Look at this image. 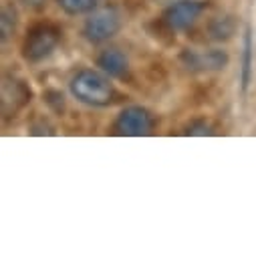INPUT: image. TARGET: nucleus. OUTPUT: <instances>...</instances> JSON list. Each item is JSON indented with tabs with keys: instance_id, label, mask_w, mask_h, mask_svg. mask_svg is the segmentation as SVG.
<instances>
[{
	"instance_id": "1",
	"label": "nucleus",
	"mask_w": 256,
	"mask_h": 256,
	"mask_svg": "<svg viewBox=\"0 0 256 256\" xmlns=\"http://www.w3.org/2000/svg\"><path fill=\"white\" fill-rule=\"evenodd\" d=\"M69 89H71V95L77 101H81L89 107H107L115 97L109 75L93 71V69L79 71L71 79Z\"/></svg>"
},
{
	"instance_id": "2",
	"label": "nucleus",
	"mask_w": 256,
	"mask_h": 256,
	"mask_svg": "<svg viewBox=\"0 0 256 256\" xmlns=\"http://www.w3.org/2000/svg\"><path fill=\"white\" fill-rule=\"evenodd\" d=\"M121 28V14L117 12V8L113 6H103V8H95L89 18L83 24V36L93 42H105L111 36H115Z\"/></svg>"
},
{
	"instance_id": "3",
	"label": "nucleus",
	"mask_w": 256,
	"mask_h": 256,
	"mask_svg": "<svg viewBox=\"0 0 256 256\" xmlns=\"http://www.w3.org/2000/svg\"><path fill=\"white\" fill-rule=\"evenodd\" d=\"M58 44V30L50 24H38L34 26L22 44V56L28 62H40L44 60Z\"/></svg>"
},
{
	"instance_id": "4",
	"label": "nucleus",
	"mask_w": 256,
	"mask_h": 256,
	"mask_svg": "<svg viewBox=\"0 0 256 256\" xmlns=\"http://www.w3.org/2000/svg\"><path fill=\"white\" fill-rule=\"evenodd\" d=\"M152 130H154V119L150 111L138 105L125 107L113 123V132L125 138H144V136H150Z\"/></svg>"
},
{
	"instance_id": "5",
	"label": "nucleus",
	"mask_w": 256,
	"mask_h": 256,
	"mask_svg": "<svg viewBox=\"0 0 256 256\" xmlns=\"http://www.w3.org/2000/svg\"><path fill=\"white\" fill-rule=\"evenodd\" d=\"M204 10L202 0H178L164 12V22L170 30H186L194 24Z\"/></svg>"
},
{
	"instance_id": "6",
	"label": "nucleus",
	"mask_w": 256,
	"mask_h": 256,
	"mask_svg": "<svg viewBox=\"0 0 256 256\" xmlns=\"http://www.w3.org/2000/svg\"><path fill=\"white\" fill-rule=\"evenodd\" d=\"M182 60L190 71L212 73L228 65V54L224 50H184Z\"/></svg>"
},
{
	"instance_id": "7",
	"label": "nucleus",
	"mask_w": 256,
	"mask_h": 256,
	"mask_svg": "<svg viewBox=\"0 0 256 256\" xmlns=\"http://www.w3.org/2000/svg\"><path fill=\"white\" fill-rule=\"evenodd\" d=\"M97 67L109 77H123L130 69V60L119 48H107L97 56Z\"/></svg>"
},
{
	"instance_id": "8",
	"label": "nucleus",
	"mask_w": 256,
	"mask_h": 256,
	"mask_svg": "<svg viewBox=\"0 0 256 256\" xmlns=\"http://www.w3.org/2000/svg\"><path fill=\"white\" fill-rule=\"evenodd\" d=\"M58 6L65 10L67 14H85V12H93L99 0H56Z\"/></svg>"
},
{
	"instance_id": "9",
	"label": "nucleus",
	"mask_w": 256,
	"mask_h": 256,
	"mask_svg": "<svg viewBox=\"0 0 256 256\" xmlns=\"http://www.w3.org/2000/svg\"><path fill=\"white\" fill-rule=\"evenodd\" d=\"M252 36H250V30H246L244 34V65H242V89L246 91L248 89V83H250V69H252Z\"/></svg>"
},
{
	"instance_id": "10",
	"label": "nucleus",
	"mask_w": 256,
	"mask_h": 256,
	"mask_svg": "<svg viewBox=\"0 0 256 256\" xmlns=\"http://www.w3.org/2000/svg\"><path fill=\"white\" fill-rule=\"evenodd\" d=\"M12 30H14V12L10 14V10L4 8V12H2V40H6Z\"/></svg>"
},
{
	"instance_id": "11",
	"label": "nucleus",
	"mask_w": 256,
	"mask_h": 256,
	"mask_svg": "<svg viewBox=\"0 0 256 256\" xmlns=\"http://www.w3.org/2000/svg\"><path fill=\"white\" fill-rule=\"evenodd\" d=\"M186 134H188V136H212L214 132H212V127H210V125L200 123V125H190Z\"/></svg>"
},
{
	"instance_id": "12",
	"label": "nucleus",
	"mask_w": 256,
	"mask_h": 256,
	"mask_svg": "<svg viewBox=\"0 0 256 256\" xmlns=\"http://www.w3.org/2000/svg\"><path fill=\"white\" fill-rule=\"evenodd\" d=\"M22 2L26 4V6H32V8H38L42 2H44V0H22Z\"/></svg>"
}]
</instances>
